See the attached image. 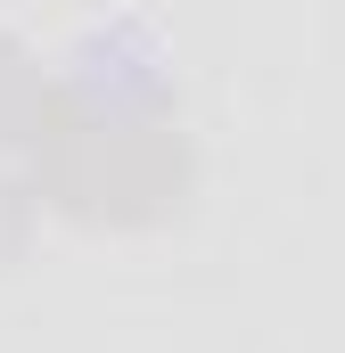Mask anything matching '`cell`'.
<instances>
[{
    "mask_svg": "<svg viewBox=\"0 0 345 353\" xmlns=\"http://www.w3.org/2000/svg\"><path fill=\"white\" fill-rule=\"evenodd\" d=\"M33 181L83 222H148L181 189V132L165 115L132 123L124 107H90L50 83L33 99Z\"/></svg>",
    "mask_w": 345,
    "mask_h": 353,
    "instance_id": "cell-1",
    "label": "cell"
}]
</instances>
